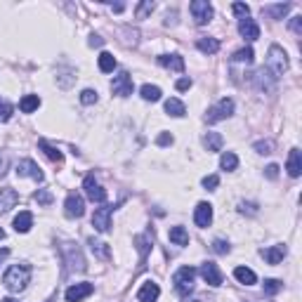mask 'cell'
<instances>
[{
    "mask_svg": "<svg viewBox=\"0 0 302 302\" xmlns=\"http://www.w3.org/2000/svg\"><path fill=\"white\" fill-rule=\"evenodd\" d=\"M29 278H31V265H12L10 269L5 271V276H3V284H5L7 290H12V293H19V290H24V288H26Z\"/></svg>",
    "mask_w": 302,
    "mask_h": 302,
    "instance_id": "obj_1",
    "label": "cell"
},
{
    "mask_svg": "<svg viewBox=\"0 0 302 302\" xmlns=\"http://www.w3.org/2000/svg\"><path fill=\"white\" fill-rule=\"evenodd\" d=\"M267 66L271 68L274 78H278V76H284L286 71H288V57H286L284 48L271 45V48H269V57H267Z\"/></svg>",
    "mask_w": 302,
    "mask_h": 302,
    "instance_id": "obj_2",
    "label": "cell"
},
{
    "mask_svg": "<svg viewBox=\"0 0 302 302\" xmlns=\"http://www.w3.org/2000/svg\"><path fill=\"white\" fill-rule=\"evenodd\" d=\"M194 278H196V269H194V267H182V269H177V274L173 276L175 290H177L179 295L187 297L191 290H194Z\"/></svg>",
    "mask_w": 302,
    "mask_h": 302,
    "instance_id": "obj_3",
    "label": "cell"
},
{
    "mask_svg": "<svg viewBox=\"0 0 302 302\" xmlns=\"http://www.w3.org/2000/svg\"><path fill=\"white\" fill-rule=\"evenodd\" d=\"M234 113V102L229 97L220 99L213 109H208V113H205V123H217V121H224V118H229Z\"/></svg>",
    "mask_w": 302,
    "mask_h": 302,
    "instance_id": "obj_4",
    "label": "cell"
},
{
    "mask_svg": "<svg viewBox=\"0 0 302 302\" xmlns=\"http://www.w3.org/2000/svg\"><path fill=\"white\" fill-rule=\"evenodd\" d=\"M191 10V17H194V21H196L198 26L208 24L210 19H213V5H210L208 0H194L189 5Z\"/></svg>",
    "mask_w": 302,
    "mask_h": 302,
    "instance_id": "obj_5",
    "label": "cell"
},
{
    "mask_svg": "<svg viewBox=\"0 0 302 302\" xmlns=\"http://www.w3.org/2000/svg\"><path fill=\"white\" fill-rule=\"evenodd\" d=\"M83 189H85V196L90 198L92 203H104V201H106V191L102 189V184H99L92 175H87V177H85Z\"/></svg>",
    "mask_w": 302,
    "mask_h": 302,
    "instance_id": "obj_6",
    "label": "cell"
},
{
    "mask_svg": "<svg viewBox=\"0 0 302 302\" xmlns=\"http://www.w3.org/2000/svg\"><path fill=\"white\" fill-rule=\"evenodd\" d=\"M111 90H113V95H118V97H128V95H132V78H130L128 71H121V74L113 78Z\"/></svg>",
    "mask_w": 302,
    "mask_h": 302,
    "instance_id": "obj_7",
    "label": "cell"
},
{
    "mask_svg": "<svg viewBox=\"0 0 302 302\" xmlns=\"http://www.w3.org/2000/svg\"><path fill=\"white\" fill-rule=\"evenodd\" d=\"M17 175H19V177H33L36 182H43V173H40L38 163H33L31 158L19 160V163H17Z\"/></svg>",
    "mask_w": 302,
    "mask_h": 302,
    "instance_id": "obj_8",
    "label": "cell"
},
{
    "mask_svg": "<svg viewBox=\"0 0 302 302\" xmlns=\"http://www.w3.org/2000/svg\"><path fill=\"white\" fill-rule=\"evenodd\" d=\"M64 210H66L68 217H83L85 213V201L80 194H68L66 196V203H64Z\"/></svg>",
    "mask_w": 302,
    "mask_h": 302,
    "instance_id": "obj_9",
    "label": "cell"
},
{
    "mask_svg": "<svg viewBox=\"0 0 302 302\" xmlns=\"http://www.w3.org/2000/svg\"><path fill=\"white\" fill-rule=\"evenodd\" d=\"M92 227L97 229V231H109V227H111V208L109 205H104V208H97L92 215Z\"/></svg>",
    "mask_w": 302,
    "mask_h": 302,
    "instance_id": "obj_10",
    "label": "cell"
},
{
    "mask_svg": "<svg viewBox=\"0 0 302 302\" xmlns=\"http://www.w3.org/2000/svg\"><path fill=\"white\" fill-rule=\"evenodd\" d=\"M95 286L92 284H74L71 288L66 290V302H80L85 300L87 295H92Z\"/></svg>",
    "mask_w": 302,
    "mask_h": 302,
    "instance_id": "obj_11",
    "label": "cell"
},
{
    "mask_svg": "<svg viewBox=\"0 0 302 302\" xmlns=\"http://www.w3.org/2000/svg\"><path fill=\"white\" fill-rule=\"evenodd\" d=\"M201 276H203V281L210 286H222V274H220L215 262H203V265H201Z\"/></svg>",
    "mask_w": 302,
    "mask_h": 302,
    "instance_id": "obj_12",
    "label": "cell"
},
{
    "mask_svg": "<svg viewBox=\"0 0 302 302\" xmlns=\"http://www.w3.org/2000/svg\"><path fill=\"white\" fill-rule=\"evenodd\" d=\"M194 222L198 224V227H210V222H213V205L210 203H198L196 210H194Z\"/></svg>",
    "mask_w": 302,
    "mask_h": 302,
    "instance_id": "obj_13",
    "label": "cell"
},
{
    "mask_svg": "<svg viewBox=\"0 0 302 302\" xmlns=\"http://www.w3.org/2000/svg\"><path fill=\"white\" fill-rule=\"evenodd\" d=\"M160 295V288L158 284H154V281H147V284L140 288V293H137V300L140 302H156Z\"/></svg>",
    "mask_w": 302,
    "mask_h": 302,
    "instance_id": "obj_14",
    "label": "cell"
},
{
    "mask_svg": "<svg viewBox=\"0 0 302 302\" xmlns=\"http://www.w3.org/2000/svg\"><path fill=\"white\" fill-rule=\"evenodd\" d=\"M19 203V194L14 189H0V213H7L10 208H14V205Z\"/></svg>",
    "mask_w": 302,
    "mask_h": 302,
    "instance_id": "obj_15",
    "label": "cell"
},
{
    "mask_svg": "<svg viewBox=\"0 0 302 302\" xmlns=\"http://www.w3.org/2000/svg\"><path fill=\"white\" fill-rule=\"evenodd\" d=\"M239 33L246 40H258L260 38V29H258V24H255L253 19H241L239 21Z\"/></svg>",
    "mask_w": 302,
    "mask_h": 302,
    "instance_id": "obj_16",
    "label": "cell"
},
{
    "mask_svg": "<svg viewBox=\"0 0 302 302\" xmlns=\"http://www.w3.org/2000/svg\"><path fill=\"white\" fill-rule=\"evenodd\" d=\"M288 175L290 177H300L302 173V154H300V149H290V154H288Z\"/></svg>",
    "mask_w": 302,
    "mask_h": 302,
    "instance_id": "obj_17",
    "label": "cell"
},
{
    "mask_svg": "<svg viewBox=\"0 0 302 302\" xmlns=\"http://www.w3.org/2000/svg\"><path fill=\"white\" fill-rule=\"evenodd\" d=\"M31 227H33V215L29 210H21V213L14 217V229H17L19 234H26Z\"/></svg>",
    "mask_w": 302,
    "mask_h": 302,
    "instance_id": "obj_18",
    "label": "cell"
},
{
    "mask_svg": "<svg viewBox=\"0 0 302 302\" xmlns=\"http://www.w3.org/2000/svg\"><path fill=\"white\" fill-rule=\"evenodd\" d=\"M286 246H274V248H267V250H262V258L269 262V265H278L281 260L286 258Z\"/></svg>",
    "mask_w": 302,
    "mask_h": 302,
    "instance_id": "obj_19",
    "label": "cell"
},
{
    "mask_svg": "<svg viewBox=\"0 0 302 302\" xmlns=\"http://www.w3.org/2000/svg\"><path fill=\"white\" fill-rule=\"evenodd\" d=\"M158 62H160V66L173 68V71H184V59L179 55H160Z\"/></svg>",
    "mask_w": 302,
    "mask_h": 302,
    "instance_id": "obj_20",
    "label": "cell"
},
{
    "mask_svg": "<svg viewBox=\"0 0 302 302\" xmlns=\"http://www.w3.org/2000/svg\"><path fill=\"white\" fill-rule=\"evenodd\" d=\"M38 147L43 149L45 156H48L50 160H55V163H64V154H62V151H59L57 147H52L48 140H38Z\"/></svg>",
    "mask_w": 302,
    "mask_h": 302,
    "instance_id": "obj_21",
    "label": "cell"
},
{
    "mask_svg": "<svg viewBox=\"0 0 302 302\" xmlns=\"http://www.w3.org/2000/svg\"><path fill=\"white\" fill-rule=\"evenodd\" d=\"M274 76H269V71H265V68H260L258 74H255V83H258L260 90H267V92H271L274 90Z\"/></svg>",
    "mask_w": 302,
    "mask_h": 302,
    "instance_id": "obj_22",
    "label": "cell"
},
{
    "mask_svg": "<svg viewBox=\"0 0 302 302\" xmlns=\"http://www.w3.org/2000/svg\"><path fill=\"white\" fill-rule=\"evenodd\" d=\"M234 276H236V281H241L243 286H253L255 281H258L255 271H253V269H248V267H236V269H234Z\"/></svg>",
    "mask_w": 302,
    "mask_h": 302,
    "instance_id": "obj_23",
    "label": "cell"
},
{
    "mask_svg": "<svg viewBox=\"0 0 302 302\" xmlns=\"http://www.w3.org/2000/svg\"><path fill=\"white\" fill-rule=\"evenodd\" d=\"M196 48L205 55H215L217 50H220V40L217 38H198L196 40Z\"/></svg>",
    "mask_w": 302,
    "mask_h": 302,
    "instance_id": "obj_24",
    "label": "cell"
},
{
    "mask_svg": "<svg viewBox=\"0 0 302 302\" xmlns=\"http://www.w3.org/2000/svg\"><path fill=\"white\" fill-rule=\"evenodd\" d=\"M203 144H205V149H208V151H220V149H222V144H224V140H222V135H220V132H208V135L203 137Z\"/></svg>",
    "mask_w": 302,
    "mask_h": 302,
    "instance_id": "obj_25",
    "label": "cell"
},
{
    "mask_svg": "<svg viewBox=\"0 0 302 302\" xmlns=\"http://www.w3.org/2000/svg\"><path fill=\"white\" fill-rule=\"evenodd\" d=\"M66 253H68L66 260H68V267H71V269H78V271L85 269V260H83V255H80L78 248H76V250L74 248H68Z\"/></svg>",
    "mask_w": 302,
    "mask_h": 302,
    "instance_id": "obj_26",
    "label": "cell"
},
{
    "mask_svg": "<svg viewBox=\"0 0 302 302\" xmlns=\"http://www.w3.org/2000/svg\"><path fill=\"white\" fill-rule=\"evenodd\" d=\"M168 236H170V241H173L175 246H187L189 243V234H187L184 227H173Z\"/></svg>",
    "mask_w": 302,
    "mask_h": 302,
    "instance_id": "obj_27",
    "label": "cell"
},
{
    "mask_svg": "<svg viewBox=\"0 0 302 302\" xmlns=\"http://www.w3.org/2000/svg\"><path fill=\"white\" fill-rule=\"evenodd\" d=\"M40 106V99H38V95H26L21 102H19V109L24 113H33Z\"/></svg>",
    "mask_w": 302,
    "mask_h": 302,
    "instance_id": "obj_28",
    "label": "cell"
},
{
    "mask_svg": "<svg viewBox=\"0 0 302 302\" xmlns=\"http://www.w3.org/2000/svg\"><path fill=\"white\" fill-rule=\"evenodd\" d=\"M90 250H92L97 258H102V260H109V258H111V250H109V246H106L104 241L90 239Z\"/></svg>",
    "mask_w": 302,
    "mask_h": 302,
    "instance_id": "obj_29",
    "label": "cell"
},
{
    "mask_svg": "<svg viewBox=\"0 0 302 302\" xmlns=\"http://www.w3.org/2000/svg\"><path fill=\"white\" fill-rule=\"evenodd\" d=\"M113 68H116V57H113L111 52H102V55H99V71L111 74Z\"/></svg>",
    "mask_w": 302,
    "mask_h": 302,
    "instance_id": "obj_30",
    "label": "cell"
},
{
    "mask_svg": "<svg viewBox=\"0 0 302 302\" xmlns=\"http://www.w3.org/2000/svg\"><path fill=\"white\" fill-rule=\"evenodd\" d=\"M166 113H170V116H175V118H182L187 113V109H184V104H182L179 99H168L166 102Z\"/></svg>",
    "mask_w": 302,
    "mask_h": 302,
    "instance_id": "obj_31",
    "label": "cell"
},
{
    "mask_svg": "<svg viewBox=\"0 0 302 302\" xmlns=\"http://www.w3.org/2000/svg\"><path fill=\"white\" fill-rule=\"evenodd\" d=\"M220 166H222V170H236V168H239V156L227 151V154H222V158H220Z\"/></svg>",
    "mask_w": 302,
    "mask_h": 302,
    "instance_id": "obj_32",
    "label": "cell"
},
{
    "mask_svg": "<svg viewBox=\"0 0 302 302\" xmlns=\"http://www.w3.org/2000/svg\"><path fill=\"white\" fill-rule=\"evenodd\" d=\"M142 97L147 99V102H158L160 99V87L158 85H142Z\"/></svg>",
    "mask_w": 302,
    "mask_h": 302,
    "instance_id": "obj_33",
    "label": "cell"
},
{
    "mask_svg": "<svg viewBox=\"0 0 302 302\" xmlns=\"http://www.w3.org/2000/svg\"><path fill=\"white\" fill-rule=\"evenodd\" d=\"M255 59V52H253V48H243V50H239L234 55V62H246V64H250Z\"/></svg>",
    "mask_w": 302,
    "mask_h": 302,
    "instance_id": "obj_34",
    "label": "cell"
},
{
    "mask_svg": "<svg viewBox=\"0 0 302 302\" xmlns=\"http://www.w3.org/2000/svg\"><path fill=\"white\" fill-rule=\"evenodd\" d=\"M281 288H284V284L276 281V278H267L265 281V295H276Z\"/></svg>",
    "mask_w": 302,
    "mask_h": 302,
    "instance_id": "obj_35",
    "label": "cell"
},
{
    "mask_svg": "<svg viewBox=\"0 0 302 302\" xmlns=\"http://www.w3.org/2000/svg\"><path fill=\"white\" fill-rule=\"evenodd\" d=\"M33 198H36V203H40V205H50V203H52V194H50L48 189H38L36 194H33Z\"/></svg>",
    "mask_w": 302,
    "mask_h": 302,
    "instance_id": "obj_36",
    "label": "cell"
},
{
    "mask_svg": "<svg viewBox=\"0 0 302 302\" xmlns=\"http://www.w3.org/2000/svg\"><path fill=\"white\" fill-rule=\"evenodd\" d=\"M12 111H14V106L10 102H5V99H0V121H10Z\"/></svg>",
    "mask_w": 302,
    "mask_h": 302,
    "instance_id": "obj_37",
    "label": "cell"
},
{
    "mask_svg": "<svg viewBox=\"0 0 302 302\" xmlns=\"http://www.w3.org/2000/svg\"><path fill=\"white\" fill-rule=\"evenodd\" d=\"M154 3H151V0H147V3H140V5H137V19H144L147 17V14H151L154 12Z\"/></svg>",
    "mask_w": 302,
    "mask_h": 302,
    "instance_id": "obj_38",
    "label": "cell"
},
{
    "mask_svg": "<svg viewBox=\"0 0 302 302\" xmlns=\"http://www.w3.org/2000/svg\"><path fill=\"white\" fill-rule=\"evenodd\" d=\"M271 149H274V142H271V140H260V142H255V151H258V154H271Z\"/></svg>",
    "mask_w": 302,
    "mask_h": 302,
    "instance_id": "obj_39",
    "label": "cell"
},
{
    "mask_svg": "<svg viewBox=\"0 0 302 302\" xmlns=\"http://www.w3.org/2000/svg\"><path fill=\"white\" fill-rule=\"evenodd\" d=\"M288 10H290V5H274V7H267V12H269L274 19H281L286 12H288Z\"/></svg>",
    "mask_w": 302,
    "mask_h": 302,
    "instance_id": "obj_40",
    "label": "cell"
},
{
    "mask_svg": "<svg viewBox=\"0 0 302 302\" xmlns=\"http://www.w3.org/2000/svg\"><path fill=\"white\" fill-rule=\"evenodd\" d=\"M231 10H234V14L236 17H241V19H248V14H250V7L243 5V3H234Z\"/></svg>",
    "mask_w": 302,
    "mask_h": 302,
    "instance_id": "obj_41",
    "label": "cell"
},
{
    "mask_svg": "<svg viewBox=\"0 0 302 302\" xmlns=\"http://www.w3.org/2000/svg\"><path fill=\"white\" fill-rule=\"evenodd\" d=\"M80 102H83V104H95V102H97V92H95V90H83V92H80Z\"/></svg>",
    "mask_w": 302,
    "mask_h": 302,
    "instance_id": "obj_42",
    "label": "cell"
},
{
    "mask_svg": "<svg viewBox=\"0 0 302 302\" xmlns=\"http://www.w3.org/2000/svg\"><path fill=\"white\" fill-rule=\"evenodd\" d=\"M213 250H215L217 255H224V253H229L227 241H222V239H215V241H213Z\"/></svg>",
    "mask_w": 302,
    "mask_h": 302,
    "instance_id": "obj_43",
    "label": "cell"
},
{
    "mask_svg": "<svg viewBox=\"0 0 302 302\" xmlns=\"http://www.w3.org/2000/svg\"><path fill=\"white\" fill-rule=\"evenodd\" d=\"M217 184H220V177H217V175H208V177H203L205 189H217Z\"/></svg>",
    "mask_w": 302,
    "mask_h": 302,
    "instance_id": "obj_44",
    "label": "cell"
},
{
    "mask_svg": "<svg viewBox=\"0 0 302 302\" xmlns=\"http://www.w3.org/2000/svg\"><path fill=\"white\" fill-rule=\"evenodd\" d=\"M290 29H293L295 36H300V33H302V17H293V19H290Z\"/></svg>",
    "mask_w": 302,
    "mask_h": 302,
    "instance_id": "obj_45",
    "label": "cell"
},
{
    "mask_svg": "<svg viewBox=\"0 0 302 302\" xmlns=\"http://www.w3.org/2000/svg\"><path fill=\"white\" fill-rule=\"evenodd\" d=\"M265 175H267L269 179H276V177H278V166H274V163H271V166H267V168H265Z\"/></svg>",
    "mask_w": 302,
    "mask_h": 302,
    "instance_id": "obj_46",
    "label": "cell"
},
{
    "mask_svg": "<svg viewBox=\"0 0 302 302\" xmlns=\"http://www.w3.org/2000/svg\"><path fill=\"white\" fill-rule=\"evenodd\" d=\"M158 147H168V144H173V135H168V132H163V135H158Z\"/></svg>",
    "mask_w": 302,
    "mask_h": 302,
    "instance_id": "obj_47",
    "label": "cell"
},
{
    "mask_svg": "<svg viewBox=\"0 0 302 302\" xmlns=\"http://www.w3.org/2000/svg\"><path fill=\"white\" fill-rule=\"evenodd\" d=\"M241 213H248V215H255V213H258V205H255V203H241Z\"/></svg>",
    "mask_w": 302,
    "mask_h": 302,
    "instance_id": "obj_48",
    "label": "cell"
},
{
    "mask_svg": "<svg viewBox=\"0 0 302 302\" xmlns=\"http://www.w3.org/2000/svg\"><path fill=\"white\" fill-rule=\"evenodd\" d=\"M175 87H177V90H189V87H191V78H179L177 83H175Z\"/></svg>",
    "mask_w": 302,
    "mask_h": 302,
    "instance_id": "obj_49",
    "label": "cell"
},
{
    "mask_svg": "<svg viewBox=\"0 0 302 302\" xmlns=\"http://www.w3.org/2000/svg\"><path fill=\"white\" fill-rule=\"evenodd\" d=\"M5 173H7V156L0 154V177H5Z\"/></svg>",
    "mask_w": 302,
    "mask_h": 302,
    "instance_id": "obj_50",
    "label": "cell"
},
{
    "mask_svg": "<svg viewBox=\"0 0 302 302\" xmlns=\"http://www.w3.org/2000/svg\"><path fill=\"white\" fill-rule=\"evenodd\" d=\"M90 45H92V48H102V45H104V40H102L99 36H90Z\"/></svg>",
    "mask_w": 302,
    "mask_h": 302,
    "instance_id": "obj_51",
    "label": "cell"
},
{
    "mask_svg": "<svg viewBox=\"0 0 302 302\" xmlns=\"http://www.w3.org/2000/svg\"><path fill=\"white\" fill-rule=\"evenodd\" d=\"M7 255H10V250H7V248H0V265H3V260H5Z\"/></svg>",
    "mask_w": 302,
    "mask_h": 302,
    "instance_id": "obj_52",
    "label": "cell"
},
{
    "mask_svg": "<svg viewBox=\"0 0 302 302\" xmlns=\"http://www.w3.org/2000/svg\"><path fill=\"white\" fill-rule=\"evenodd\" d=\"M111 7H113V12H123V10H125L123 3H116V5H111Z\"/></svg>",
    "mask_w": 302,
    "mask_h": 302,
    "instance_id": "obj_53",
    "label": "cell"
},
{
    "mask_svg": "<svg viewBox=\"0 0 302 302\" xmlns=\"http://www.w3.org/2000/svg\"><path fill=\"white\" fill-rule=\"evenodd\" d=\"M0 302H17V300H14V297H3Z\"/></svg>",
    "mask_w": 302,
    "mask_h": 302,
    "instance_id": "obj_54",
    "label": "cell"
},
{
    "mask_svg": "<svg viewBox=\"0 0 302 302\" xmlns=\"http://www.w3.org/2000/svg\"><path fill=\"white\" fill-rule=\"evenodd\" d=\"M0 239H5V231H3V229H0Z\"/></svg>",
    "mask_w": 302,
    "mask_h": 302,
    "instance_id": "obj_55",
    "label": "cell"
}]
</instances>
